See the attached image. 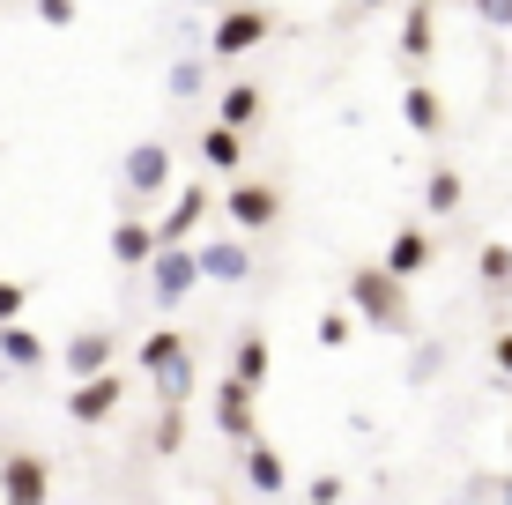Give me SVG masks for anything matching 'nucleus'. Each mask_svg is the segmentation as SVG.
<instances>
[{"mask_svg":"<svg viewBox=\"0 0 512 505\" xmlns=\"http://www.w3.org/2000/svg\"><path fill=\"white\" fill-rule=\"evenodd\" d=\"M349 305L364 312L372 327H409V305H401V283L386 268H357L349 275Z\"/></svg>","mask_w":512,"mask_h":505,"instance_id":"nucleus-1","label":"nucleus"},{"mask_svg":"<svg viewBox=\"0 0 512 505\" xmlns=\"http://www.w3.org/2000/svg\"><path fill=\"white\" fill-rule=\"evenodd\" d=\"M193 283H201V260H193V246H164V253L149 260V298H156V305H179Z\"/></svg>","mask_w":512,"mask_h":505,"instance_id":"nucleus-2","label":"nucleus"},{"mask_svg":"<svg viewBox=\"0 0 512 505\" xmlns=\"http://www.w3.org/2000/svg\"><path fill=\"white\" fill-rule=\"evenodd\" d=\"M45 498H52V461L15 454L8 468H0V505H45Z\"/></svg>","mask_w":512,"mask_h":505,"instance_id":"nucleus-3","label":"nucleus"},{"mask_svg":"<svg viewBox=\"0 0 512 505\" xmlns=\"http://www.w3.org/2000/svg\"><path fill=\"white\" fill-rule=\"evenodd\" d=\"M268 30H275V15L268 8H231L216 30H208V45L231 60V52H253V45H268Z\"/></svg>","mask_w":512,"mask_h":505,"instance_id":"nucleus-4","label":"nucleus"},{"mask_svg":"<svg viewBox=\"0 0 512 505\" xmlns=\"http://www.w3.org/2000/svg\"><path fill=\"white\" fill-rule=\"evenodd\" d=\"M67 372H75V387L112 379V335H104V327H82V335L67 342Z\"/></svg>","mask_w":512,"mask_h":505,"instance_id":"nucleus-5","label":"nucleus"},{"mask_svg":"<svg viewBox=\"0 0 512 505\" xmlns=\"http://www.w3.org/2000/svg\"><path fill=\"white\" fill-rule=\"evenodd\" d=\"M216 431H223L231 446H260V439H253V394H245L238 379H223V387H216Z\"/></svg>","mask_w":512,"mask_h":505,"instance_id":"nucleus-6","label":"nucleus"},{"mask_svg":"<svg viewBox=\"0 0 512 505\" xmlns=\"http://www.w3.org/2000/svg\"><path fill=\"white\" fill-rule=\"evenodd\" d=\"M171 186V149L164 142H134L127 149V194H164Z\"/></svg>","mask_w":512,"mask_h":505,"instance_id":"nucleus-7","label":"nucleus"},{"mask_svg":"<svg viewBox=\"0 0 512 505\" xmlns=\"http://www.w3.org/2000/svg\"><path fill=\"white\" fill-rule=\"evenodd\" d=\"M201 216H208V186H186V194L171 201V216L156 223V253H164V246H186V238H193V223H201Z\"/></svg>","mask_w":512,"mask_h":505,"instance_id":"nucleus-8","label":"nucleus"},{"mask_svg":"<svg viewBox=\"0 0 512 505\" xmlns=\"http://www.w3.org/2000/svg\"><path fill=\"white\" fill-rule=\"evenodd\" d=\"M193 260H201V283H245V275H253V253H245L238 238H216V246H201Z\"/></svg>","mask_w":512,"mask_h":505,"instance_id":"nucleus-9","label":"nucleus"},{"mask_svg":"<svg viewBox=\"0 0 512 505\" xmlns=\"http://www.w3.org/2000/svg\"><path fill=\"white\" fill-rule=\"evenodd\" d=\"M275 216H282L275 186H231V223H238V231H268Z\"/></svg>","mask_w":512,"mask_h":505,"instance_id":"nucleus-10","label":"nucleus"},{"mask_svg":"<svg viewBox=\"0 0 512 505\" xmlns=\"http://www.w3.org/2000/svg\"><path fill=\"white\" fill-rule=\"evenodd\" d=\"M112 409H119V372H112V379H90V387L67 394V416H75V424H104Z\"/></svg>","mask_w":512,"mask_h":505,"instance_id":"nucleus-11","label":"nucleus"},{"mask_svg":"<svg viewBox=\"0 0 512 505\" xmlns=\"http://www.w3.org/2000/svg\"><path fill=\"white\" fill-rule=\"evenodd\" d=\"M0 364H8V372H38V364H45V342L30 335L23 320H15V327H0Z\"/></svg>","mask_w":512,"mask_h":505,"instance_id":"nucleus-12","label":"nucleus"},{"mask_svg":"<svg viewBox=\"0 0 512 505\" xmlns=\"http://www.w3.org/2000/svg\"><path fill=\"white\" fill-rule=\"evenodd\" d=\"M423 260H431V238H423V231H401L394 246H386V260H379V268L394 275V283H409V275L423 268Z\"/></svg>","mask_w":512,"mask_h":505,"instance_id":"nucleus-13","label":"nucleus"},{"mask_svg":"<svg viewBox=\"0 0 512 505\" xmlns=\"http://www.w3.org/2000/svg\"><path fill=\"white\" fill-rule=\"evenodd\" d=\"M112 260L149 268V260H156V223H119V231H112Z\"/></svg>","mask_w":512,"mask_h":505,"instance_id":"nucleus-14","label":"nucleus"},{"mask_svg":"<svg viewBox=\"0 0 512 505\" xmlns=\"http://www.w3.org/2000/svg\"><path fill=\"white\" fill-rule=\"evenodd\" d=\"M253 119H260V90H253V82H231V90H223V112H216V127L245 134Z\"/></svg>","mask_w":512,"mask_h":505,"instance_id":"nucleus-15","label":"nucleus"},{"mask_svg":"<svg viewBox=\"0 0 512 505\" xmlns=\"http://www.w3.org/2000/svg\"><path fill=\"white\" fill-rule=\"evenodd\" d=\"M201 156H208V171H238V164H245V134L208 127V134H201Z\"/></svg>","mask_w":512,"mask_h":505,"instance_id":"nucleus-16","label":"nucleus"},{"mask_svg":"<svg viewBox=\"0 0 512 505\" xmlns=\"http://www.w3.org/2000/svg\"><path fill=\"white\" fill-rule=\"evenodd\" d=\"M179 357H186V342L171 335V327H156V335L141 342V372H149V379H164V372H171V364H179Z\"/></svg>","mask_w":512,"mask_h":505,"instance_id":"nucleus-17","label":"nucleus"},{"mask_svg":"<svg viewBox=\"0 0 512 505\" xmlns=\"http://www.w3.org/2000/svg\"><path fill=\"white\" fill-rule=\"evenodd\" d=\"M231 379H238L245 394H253L260 379H268V342H260V335H245V342H238V357H231Z\"/></svg>","mask_w":512,"mask_h":505,"instance_id":"nucleus-18","label":"nucleus"},{"mask_svg":"<svg viewBox=\"0 0 512 505\" xmlns=\"http://www.w3.org/2000/svg\"><path fill=\"white\" fill-rule=\"evenodd\" d=\"M245 476H253V491H282V461H275V446H245Z\"/></svg>","mask_w":512,"mask_h":505,"instance_id":"nucleus-19","label":"nucleus"},{"mask_svg":"<svg viewBox=\"0 0 512 505\" xmlns=\"http://www.w3.org/2000/svg\"><path fill=\"white\" fill-rule=\"evenodd\" d=\"M423 201H431V216H453V208H461V171H431Z\"/></svg>","mask_w":512,"mask_h":505,"instance_id":"nucleus-20","label":"nucleus"},{"mask_svg":"<svg viewBox=\"0 0 512 505\" xmlns=\"http://www.w3.org/2000/svg\"><path fill=\"white\" fill-rule=\"evenodd\" d=\"M401 52H409V60H431V8H409V23H401Z\"/></svg>","mask_w":512,"mask_h":505,"instance_id":"nucleus-21","label":"nucleus"},{"mask_svg":"<svg viewBox=\"0 0 512 505\" xmlns=\"http://www.w3.org/2000/svg\"><path fill=\"white\" fill-rule=\"evenodd\" d=\"M401 112H409V127H416V134H438V97L423 90V82L409 90V104H401Z\"/></svg>","mask_w":512,"mask_h":505,"instance_id":"nucleus-22","label":"nucleus"},{"mask_svg":"<svg viewBox=\"0 0 512 505\" xmlns=\"http://www.w3.org/2000/svg\"><path fill=\"white\" fill-rule=\"evenodd\" d=\"M179 439H186V416L164 409V416H156V454H179Z\"/></svg>","mask_w":512,"mask_h":505,"instance_id":"nucleus-23","label":"nucleus"},{"mask_svg":"<svg viewBox=\"0 0 512 505\" xmlns=\"http://www.w3.org/2000/svg\"><path fill=\"white\" fill-rule=\"evenodd\" d=\"M483 283H512V253L505 246H483Z\"/></svg>","mask_w":512,"mask_h":505,"instance_id":"nucleus-24","label":"nucleus"},{"mask_svg":"<svg viewBox=\"0 0 512 505\" xmlns=\"http://www.w3.org/2000/svg\"><path fill=\"white\" fill-rule=\"evenodd\" d=\"M193 90H201V60H179L171 67V97H193Z\"/></svg>","mask_w":512,"mask_h":505,"instance_id":"nucleus-25","label":"nucleus"},{"mask_svg":"<svg viewBox=\"0 0 512 505\" xmlns=\"http://www.w3.org/2000/svg\"><path fill=\"white\" fill-rule=\"evenodd\" d=\"M38 23L45 30H67V23H75V8H67V0H38Z\"/></svg>","mask_w":512,"mask_h":505,"instance_id":"nucleus-26","label":"nucleus"},{"mask_svg":"<svg viewBox=\"0 0 512 505\" xmlns=\"http://www.w3.org/2000/svg\"><path fill=\"white\" fill-rule=\"evenodd\" d=\"M15 312H23V283H0V327H15Z\"/></svg>","mask_w":512,"mask_h":505,"instance_id":"nucleus-27","label":"nucleus"},{"mask_svg":"<svg viewBox=\"0 0 512 505\" xmlns=\"http://www.w3.org/2000/svg\"><path fill=\"white\" fill-rule=\"evenodd\" d=\"M483 23L490 30H512V0H483Z\"/></svg>","mask_w":512,"mask_h":505,"instance_id":"nucleus-28","label":"nucleus"},{"mask_svg":"<svg viewBox=\"0 0 512 505\" xmlns=\"http://www.w3.org/2000/svg\"><path fill=\"white\" fill-rule=\"evenodd\" d=\"M498 372H512V335H498Z\"/></svg>","mask_w":512,"mask_h":505,"instance_id":"nucleus-29","label":"nucleus"},{"mask_svg":"<svg viewBox=\"0 0 512 505\" xmlns=\"http://www.w3.org/2000/svg\"><path fill=\"white\" fill-rule=\"evenodd\" d=\"M505 505H512V483H505Z\"/></svg>","mask_w":512,"mask_h":505,"instance_id":"nucleus-30","label":"nucleus"}]
</instances>
